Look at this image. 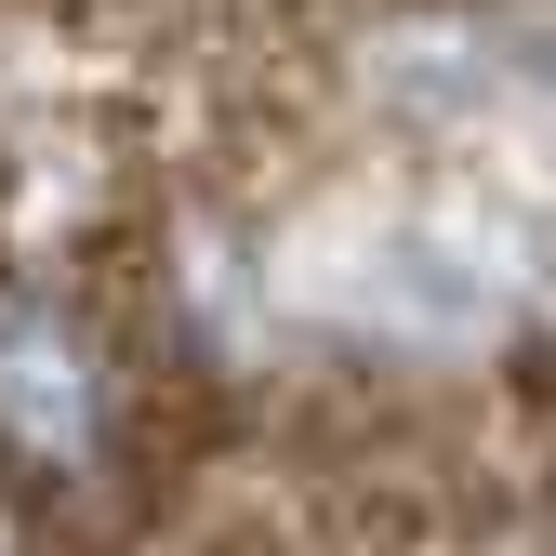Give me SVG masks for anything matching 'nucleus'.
I'll list each match as a JSON object with an SVG mask.
<instances>
[{
	"label": "nucleus",
	"instance_id": "f257e3e1",
	"mask_svg": "<svg viewBox=\"0 0 556 556\" xmlns=\"http://www.w3.org/2000/svg\"><path fill=\"white\" fill-rule=\"evenodd\" d=\"M0 438L40 464H80L106 438V358L80 318L53 305H0Z\"/></svg>",
	"mask_w": 556,
	"mask_h": 556
}]
</instances>
